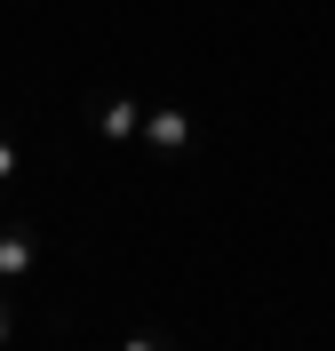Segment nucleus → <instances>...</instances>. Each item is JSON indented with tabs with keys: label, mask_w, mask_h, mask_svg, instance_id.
I'll return each instance as SVG.
<instances>
[{
	"label": "nucleus",
	"mask_w": 335,
	"mask_h": 351,
	"mask_svg": "<svg viewBox=\"0 0 335 351\" xmlns=\"http://www.w3.org/2000/svg\"><path fill=\"white\" fill-rule=\"evenodd\" d=\"M0 343H8V311H0Z\"/></svg>",
	"instance_id": "6"
},
{
	"label": "nucleus",
	"mask_w": 335,
	"mask_h": 351,
	"mask_svg": "<svg viewBox=\"0 0 335 351\" xmlns=\"http://www.w3.org/2000/svg\"><path fill=\"white\" fill-rule=\"evenodd\" d=\"M144 144H152V152H184V144H192V120H184V112H152V120H144Z\"/></svg>",
	"instance_id": "1"
},
{
	"label": "nucleus",
	"mask_w": 335,
	"mask_h": 351,
	"mask_svg": "<svg viewBox=\"0 0 335 351\" xmlns=\"http://www.w3.org/2000/svg\"><path fill=\"white\" fill-rule=\"evenodd\" d=\"M96 128H104V136H136V128H144V112L112 96V104H96Z\"/></svg>",
	"instance_id": "3"
},
{
	"label": "nucleus",
	"mask_w": 335,
	"mask_h": 351,
	"mask_svg": "<svg viewBox=\"0 0 335 351\" xmlns=\"http://www.w3.org/2000/svg\"><path fill=\"white\" fill-rule=\"evenodd\" d=\"M32 256H40V247L24 240V232H0V280H24V271H32Z\"/></svg>",
	"instance_id": "2"
},
{
	"label": "nucleus",
	"mask_w": 335,
	"mask_h": 351,
	"mask_svg": "<svg viewBox=\"0 0 335 351\" xmlns=\"http://www.w3.org/2000/svg\"><path fill=\"white\" fill-rule=\"evenodd\" d=\"M8 176H16V144H0V184H8Z\"/></svg>",
	"instance_id": "4"
},
{
	"label": "nucleus",
	"mask_w": 335,
	"mask_h": 351,
	"mask_svg": "<svg viewBox=\"0 0 335 351\" xmlns=\"http://www.w3.org/2000/svg\"><path fill=\"white\" fill-rule=\"evenodd\" d=\"M120 351H160V343H152V335H128V343H120Z\"/></svg>",
	"instance_id": "5"
}]
</instances>
